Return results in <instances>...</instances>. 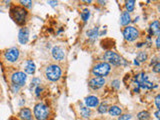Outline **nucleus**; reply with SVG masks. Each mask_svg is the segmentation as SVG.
Wrapping results in <instances>:
<instances>
[{"instance_id": "f257e3e1", "label": "nucleus", "mask_w": 160, "mask_h": 120, "mask_svg": "<svg viewBox=\"0 0 160 120\" xmlns=\"http://www.w3.org/2000/svg\"><path fill=\"white\" fill-rule=\"evenodd\" d=\"M10 16L18 25H24L26 23L28 12L22 6H13L10 9Z\"/></svg>"}, {"instance_id": "f03ea898", "label": "nucleus", "mask_w": 160, "mask_h": 120, "mask_svg": "<svg viewBox=\"0 0 160 120\" xmlns=\"http://www.w3.org/2000/svg\"><path fill=\"white\" fill-rule=\"evenodd\" d=\"M44 75L47 80L55 82V81H58L61 78L62 69H61V67L57 64H49L45 68Z\"/></svg>"}, {"instance_id": "7ed1b4c3", "label": "nucleus", "mask_w": 160, "mask_h": 120, "mask_svg": "<svg viewBox=\"0 0 160 120\" xmlns=\"http://www.w3.org/2000/svg\"><path fill=\"white\" fill-rule=\"evenodd\" d=\"M111 71V65L108 64L107 62H99L97 64H95L92 68L91 72L95 77H103L107 76Z\"/></svg>"}, {"instance_id": "20e7f679", "label": "nucleus", "mask_w": 160, "mask_h": 120, "mask_svg": "<svg viewBox=\"0 0 160 120\" xmlns=\"http://www.w3.org/2000/svg\"><path fill=\"white\" fill-rule=\"evenodd\" d=\"M33 115L36 120H47L49 116V108L47 105L39 102L34 106Z\"/></svg>"}, {"instance_id": "39448f33", "label": "nucleus", "mask_w": 160, "mask_h": 120, "mask_svg": "<svg viewBox=\"0 0 160 120\" xmlns=\"http://www.w3.org/2000/svg\"><path fill=\"white\" fill-rule=\"evenodd\" d=\"M103 59L105 60L104 62H107L108 64L113 66H119L121 65L123 62V59L121 58V56L112 50L106 51L104 55H103Z\"/></svg>"}, {"instance_id": "423d86ee", "label": "nucleus", "mask_w": 160, "mask_h": 120, "mask_svg": "<svg viewBox=\"0 0 160 120\" xmlns=\"http://www.w3.org/2000/svg\"><path fill=\"white\" fill-rule=\"evenodd\" d=\"M4 59L7 62L9 63H15L18 61V59L20 57V51L18 48L16 47H11L9 49L5 50V52L3 53Z\"/></svg>"}, {"instance_id": "0eeeda50", "label": "nucleus", "mask_w": 160, "mask_h": 120, "mask_svg": "<svg viewBox=\"0 0 160 120\" xmlns=\"http://www.w3.org/2000/svg\"><path fill=\"white\" fill-rule=\"evenodd\" d=\"M122 33H123L124 39L127 41H134L139 37V30L133 26H129V25L125 26Z\"/></svg>"}, {"instance_id": "6e6552de", "label": "nucleus", "mask_w": 160, "mask_h": 120, "mask_svg": "<svg viewBox=\"0 0 160 120\" xmlns=\"http://www.w3.org/2000/svg\"><path fill=\"white\" fill-rule=\"evenodd\" d=\"M10 79H11L12 84H15L17 86L22 87L25 85V83H26L27 75L25 74V72H23V71H16V72L12 73Z\"/></svg>"}, {"instance_id": "1a4fd4ad", "label": "nucleus", "mask_w": 160, "mask_h": 120, "mask_svg": "<svg viewBox=\"0 0 160 120\" xmlns=\"http://www.w3.org/2000/svg\"><path fill=\"white\" fill-rule=\"evenodd\" d=\"M105 83H106V80H105V78H103V77H93V78H91L89 80L88 85H89L91 89L97 90V89H100L101 87L104 86Z\"/></svg>"}, {"instance_id": "9d476101", "label": "nucleus", "mask_w": 160, "mask_h": 120, "mask_svg": "<svg viewBox=\"0 0 160 120\" xmlns=\"http://www.w3.org/2000/svg\"><path fill=\"white\" fill-rule=\"evenodd\" d=\"M52 57L56 61H63L65 58V52H64L63 48L60 46H54L51 50Z\"/></svg>"}, {"instance_id": "9b49d317", "label": "nucleus", "mask_w": 160, "mask_h": 120, "mask_svg": "<svg viewBox=\"0 0 160 120\" xmlns=\"http://www.w3.org/2000/svg\"><path fill=\"white\" fill-rule=\"evenodd\" d=\"M29 40V29L27 27L20 28L18 32V41L20 44H26Z\"/></svg>"}, {"instance_id": "f8f14e48", "label": "nucleus", "mask_w": 160, "mask_h": 120, "mask_svg": "<svg viewBox=\"0 0 160 120\" xmlns=\"http://www.w3.org/2000/svg\"><path fill=\"white\" fill-rule=\"evenodd\" d=\"M85 105L86 107L90 108V107H96L99 105V99L98 97L94 96V95H90V96H87L85 98Z\"/></svg>"}, {"instance_id": "ddd939ff", "label": "nucleus", "mask_w": 160, "mask_h": 120, "mask_svg": "<svg viewBox=\"0 0 160 120\" xmlns=\"http://www.w3.org/2000/svg\"><path fill=\"white\" fill-rule=\"evenodd\" d=\"M160 33V25H159V21L155 20L150 24V28H149V37L152 36V35H155V36H159Z\"/></svg>"}, {"instance_id": "4468645a", "label": "nucleus", "mask_w": 160, "mask_h": 120, "mask_svg": "<svg viewBox=\"0 0 160 120\" xmlns=\"http://www.w3.org/2000/svg\"><path fill=\"white\" fill-rule=\"evenodd\" d=\"M18 116L21 120H32V112L29 108L23 107L20 109Z\"/></svg>"}, {"instance_id": "2eb2a0df", "label": "nucleus", "mask_w": 160, "mask_h": 120, "mask_svg": "<svg viewBox=\"0 0 160 120\" xmlns=\"http://www.w3.org/2000/svg\"><path fill=\"white\" fill-rule=\"evenodd\" d=\"M24 71H25V74H29V75H32L34 74L35 71H36V66H35L34 62L32 60H27L26 61V65L24 67Z\"/></svg>"}, {"instance_id": "dca6fc26", "label": "nucleus", "mask_w": 160, "mask_h": 120, "mask_svg": "<svg viewBox=\"0 0 160 120\" xmlns=\"http://www.w3.org/2000/svg\"><path fill=\"white\" fill-rule=\"evenodd\" d=\"M131 22V16L130 13L127 11H123L120 16V25L122 26H128V24Z\"/></svg>"}, {"instance_id": "f3484780", "label": "nucleus", "mask_w": 160, "mask_h": 120, "mask_svg": "<svg viewBox=\"0 0 160 120\" xmlns=\"http://www.w3.org/2000/svg\"><path fill=\"white\" fill-rule=\"evenodd\" d=\"M108 112L111 116H119L122 113V109L117 105H112L108 108Z\"/></svg>"}, {"instance_id": "a211bd4d", "label": "nucleus", "mask_w": 160, "mask_h": 120, "mask_svg": "<svg viewBox=\"0 0 160 120\" xmlns=\"http://www.w3.org/2000/svg\"><path fill=\"white\" fill-rule=\"evenodd\" d=\"M98 27H94V28H92V29H90V30H88L87 32H86V35L88 36V38L89 39H91L92 41L93 40H95L96 38L98 37Z\"/></svg>"}, {"instance_id": "6ab92c4d", "label": "nucleus", "mask_w": 160, "mask_h": 120, "mask_svg": "<svg viewBox=\"0 0 160 120\" xmlns=\"http://www.w3.org/2000/svg\"><path fill=\"white\" fill-rule=\"evenodd\" d=\"M80 114L84 118H89L90 115H91V111L88 107L82 106V107H80Z\"/></svg>"}, {"instance_id": "aec40b11", "label": "nucleus", "mask_w": 160, "mask_h": 120, "mask_svg": "<svg viewBox=\"0 0 160 120\" xmlns=\"http://www.w3.org/2000/svg\"><path fill=\"white\" fill-rule=\"evenodd\" d=\"M137 118L138 120H148L150 119V113L146 110L140 111L139 113L137 114Z\"/></svg>"}, {"instance_id": "412c9836", "label": "nucleus", "mask_w": 160, "mask_h": 120, "mask_svg": "<svg viewBox=\"0 0 160 120\" xmlns=\"http://www.w3.org/2000/svg\"><path fill=\"white\" fill-rule=\"evenodd\" d=\"M108 104L106 103V102H103L100 105H98V108H97V111L99 112L100 114H104L106 112H108Z\"/></svg>"}, {"instance_id": "4be33fe9", "label": "nucleus", "mask_w": 160, "mask_h": 120, "mask_svg": "<svg viewBox=\"0 0 160 120\" xmlns=\"http://www.w3.org/2000/svg\"><path fill=\"white\" fill-rule=\"evenodd\" d=\"M125 7H126V11L128 13L132 12L135 7V1L134 0H128V1L125 2Z\"/></svg>"}, {"instance_id": "5701e85b", "label": "nucleus", "mask_w": 160, "mask_h": 120, "mask_svg": "<svg viewBox=\"0 0 160 120\" xmlns=\"http://www.w3.org/2000/svg\"><path fill=\"white\" fill-rule=\"evenodd\" d=\"M90 17V11L87 8L83 9V11L81 12V19H82L83 22H87L88 19Z\"/></svg>"}, {"instance_id": "b1692460", "label": "nucleus", "mask_w": 160, "mask_h": 120, "mask_svg": "<svg viewBox=\"0 0 160 120\" xmlns=\"http://www.w3.org/2000/svg\"><path fill=\"white\" fill-rule=\"evenodd\" d=\"M147 58H148V56H147V53L146 52H143V51H141V52H139L138 53V55H137V60L139 62H145L147 60Z\"/></svg>"}, {"instance_id": "393cba45", "label": "nucleus", "mask_w": 160, "mask_h": 120, "mask_svg": "<svg viewBox=\"0 0 160 120\" xmlns=\"http://www.w3.org/2000/svg\"><path fill=\"white\" fill-rule=\"evenodd\" d=\"M41 80L40 78H38V77H34L33 79H32L31 83H30V89H34L35 87L39 86V84H40Z\"/></svg>"}, {"instance_id": "a878e982", "label": "nucleus", "mask_w": 160, "mask_h": 120, "mask_svg": "<svg viewBox=\"0 0 160 120\" xmlns=\"http://www.w3.org/2000/svg\"><path fill=\"white\" fill-rule=\"evenodd\" d=\"M19 3L21 4V6L24 7V8H31L32 7V1L31 0H20Z\"/></svg>"}, {"instance_id": "bb28decb", "label": "nucleus", "mask_w": 160, "mask_h": 120, "mask_svg": "<svg viewBox=\"0 0 160 120\" xmlns=\"http://www.w3.org/2000/svg\"><path fill=\"white\" fill-rule=\"evenodd\" d=\"M111 86L114 87L115 89H119V88H120V81L118 79L113 80L112 82H111Z\"/></svg>"}, {"instance_id": "cd10ccee", "label": "nucleus", "mask_w": 160, "mask_h": 120, "mask_svg": "<svg viewBox=\"0 0 160 120\" xmlns=\"http://www.w3.org/2000/svg\"><path fill=\"white\" fill-rule=\"evenodd\" d=\"M10 89H11V92L17 93V92H18V91L20 90V87L17 86V85H15V84H12V83H11V85H10Z\"/></svg>"}, {"instance_id": "c85d7f7f", "label": "nucleus", "mask_w": 160, "mask_h": 120, "mask_svg": "<svg viewBox=\"0 0 160 120\" xmlns=\"http://www.w3.org/2000/svg\"><path fill=\"white\" fill-rule=\"evenodd\" d=\"M131 116L130 114H123V115H120L118 117V120H130L131 119Z\"/></svg>"}, {"instance_id": "c756f323", "label": "nucleus", "mask_w": 160, "mask_h": 120, "mask_svg": "<svg viewBox=\"0 0 160 120\" xmlns=\"http://www.w3.org/2000/svg\"><path fill=\"white\" fill-rule=\"evenodd\" d=\"M155 105H156V108H157V110L160 109V95L157 94L155 97Z\"/></svg>"}, {"instance_id": "7c9ffc66", "label": "nucleus", "mask_w": 160, "mask_h": 120, "mask_svg": "<svg viewBox=\"0 0 160 120\" xmlns=\"http://www.w3.org/2000/svg\"><path fill=\"white\" fill-rule=\"evenodd\" d=\"M152 70H153V72L155 73H159L160 72V63L157 62L156 64L153 65V68H152Z\"/></svg>"}, {"instance_id": "2f4dec72", "label": "nucleus", "mask_w": 160, "mask_h": 120, "mask_svg": "<svg viewBox=\"0 0 160 120\" xmlns=\"http://www.w3.org/2000/svg\"><path fill=\"white\" fill-rule=\"evenodd\" d=\"M42 92V88L40 87V85L35 87V95H36V97H39L40 96V94Z\"/></svg>"}, {"instance_id": "473e14b6", "label": "nucleus", "mask_w": 160, "mask_h": 120, "mask_svg": "<svg viewBox=\"0 0 160 120\" xmlns=\"http://www.w3.org/2000/svg\"><path fill=\"white\" fill-rule=\"evenodd\" d=\"M47 3H48L49 5H51L52 7L57 6V4H58V2H57V1H47Z\"/></svg>"}, {"instance_id": "72a5a7b5", "label": "nucleus", "mask_w": 160, "mask_h": 120, "mask_svg": "<svg viewBox=\"0 0 160 120\" xmlns=\"http://www.w3.org/2000/svg\"><path fill=\"white\" fill-rule=\"evenodd\" d=\"M155 43H156V47L159 48L160 47V37L159 36L156 37V42H155Z\"/></svg>"}, {"instance_id": "f704fd0d", "label": "nucleus", "mask_w": 160, "mask_h": 120, "mask_svg": "<svg viewBox=\"0 0 160 120\" xmlns=\"http://www.w3.org/2000/svg\"><path fill=\"white\" fill-rule=\"evenodd\" d=\"M154 115H155L156 119H159V110H156V112L154 113Z\"/></svg>"}, {"instance_id": "c9c22d12", "label": "nucleus", "mask_w": 160, "mask_h": 120, "mask_svg": "<svg viewBox=\"0 0 160 120\" xmlns=\"http://www.w3.org/2000/svg\"><path fill=\"white\" fill-rule=\"evenodd\" d=\"M134 64L138 66V65H140V62H139V61H138V60H137V59H135V60H134Z\"/></svg>"}, {"instance_id": "e433bc0d", "label": "nucleus", "mask_w": 160, "mask_h": 120, "mask_svg": "<svg viewBox=\"0 0 160 120\" xmlns=\"http://www.w3.org/2000/svg\"><path fill=\"white\" fill-rule=\"evenodd\" d=\"M134 92H135V93H138V92H139V88H138V87L135 88V89H134Z\"/></svg>"}, {"instance_id": "4c0bfd02", "label": "nucleus", "mask_w": 160, "mask_h": 120, "mask_svg": "<svg viewBox=\"0 0 160 120\" xmlns=\"http://www.w3.org/2000/svg\"><path fill=\"white\" fill-rule=\"evenodd\" d=\"M143 44H144V43H142V42H140V43H138V44H137V47H141Z\"/></svg>"}, {"instance_id": "58836bf2", "label": "nucleus", "mask_w": 160, "mask_h": 120, "mask_svg": "<svg viewBox=\"0 0 160 120\" xmlns=\"http://www.w3.org/2000/svg\"><path fill=\"white\" fill-rule=\"evenodd\" d=\"M98 3H101V5L105 4V1H98Z\"/></svg>"}, {"instance_id": "ea45409f", "label": "nucleus", "mask_w": 160, "mask_h": 120, "mask_svg": "<svg viewBox=\"0 0 160 120\" xmlns=\"http://www.w3.org/2000/svg\"><path fill=\"white\" fill-rule=\"evenodd\" d=\"M157 120H159V119H157Z\"/></svg>"}]
</instances>
